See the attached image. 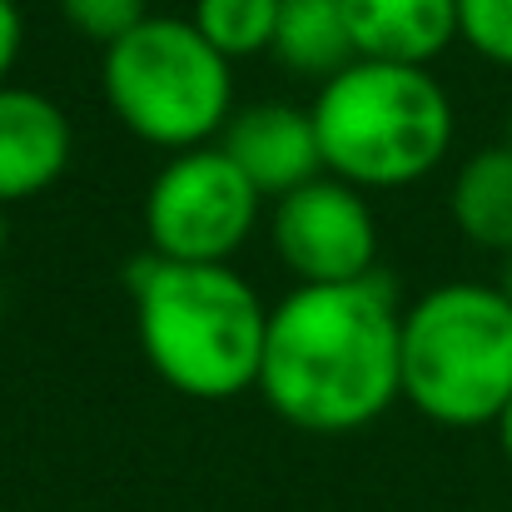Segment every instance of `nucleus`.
Here are the masks:
<instances>
[{
    "label": "nucleus",
    "instance_id": "obj_9",
    "mask_svg": "<svg viewBox=\"0 0 512 512\" xmlns=\"http://www.w3.org/2000/svg\"><path fill=\"white\" fill-rule=\"evenodd\" d=\"M70 155V115L30 85H0V209L55 189L70 170Z\"/></svg>",
    "mask_w": 512,
    "mask_h": 512
},
{
    "label": "nucleus",
    "instance_id": "obj_5",
    "mask_svg": "<svg viewBox=\"0 0 512 512\" xmlns=\"http://www.w3.org/2000/svg\"><path fill=\"white\" fill-rule=\"evenodd\" d=\"M100 90L110 115L165 155L219 145L234 120V65L189 25V15H145L130 35L105 45Z\"/></svg>",
    "mask_w": 512,
    "mask_h": 512
},
{
    "label": "nucleus",
    "instance_id": "obj_7",
    "mask_svg": "<svg viewBox=\"0 0 512 512\" xmlns=\"http://www.w3.org/2000/svg\"><path fill=\"white\" fill-rule=\"evenodd\" d=\"M274 259L299 284H353L378 274V219L363 189L319 174L269 204Z\"/></svg>",
    "mask_w": 512,
    "mask_h": 512
},
{
    "label": "nucleus",
    "instance_id": "obj_11",
    "mask_svg": "<svg viewBox=\"0 0 512 512\" xmlns=\"http://www.w3.org/2000/svg\"><path fill=\"white\" fill-rule=\"evenodd\" d=\"M448 209L453 224L468 244L488 249V254H512V140L508 145H488L478 155H468L453 189H448Z\"/></svg>",
    "mask_w": 512,
    "mask_h": 512
},
{
    "label": "nucleus",
    "instance_id": "obj_6",
    "mask_svg": "<svg viewBox=\"0 0 512 512\" xmlns=\"http://www.w3.org/2000/svg\"><path fill=\"white\" fill-rule=\"evenodd\" d=\"M264 219V194L219 145L170 155L145 194V244L170 264H229Z\"/></svg>",
    "mask_w": 512,
    "mask_h": 512
},
{
    "label": "nucleus",
    "instance_id": "obj_15",
    "mask_svg": "<svg viewBox=\"0 0 512 512\" xmlns=\"http://www.w3.org/2000/svg\"><path fill=\"white\" fill-rule=\"evenodd\" d=\"M65 25L85 40H95L100 50L115 45L120 35H130L145 15H150V0H55Z\"/></svg>",
    "mask_w": 512,
    "mask_h": 512
},
{
    "label": "nucleus",
    "instance_id": "obj_17",
    "mask_svg": "<svg viewBox=\"0 0 512 512\" xmlns=\"http://www.w3.org/2000/svg\"><path fill=\"white\" fill-rule=\"evenodd\" d=\"M493 428H498V448H503V458L512 463V403L503 408V418H498Z\"/></svg>",
    "mask_w": 512,
    "mask_h": 512
},
{
    "label": "nucleus",
    "instance_id": "obj_16",
    "mask_svg": "<svg viewBox=\"0 0 512 512\" xmlns=\"http://www.w3.org/2000/svg\"><path fill=\"white\" fill-rule=\"evenodd\" d=\"M20 55H25V10L20 0H0V85H10Z\"/></svg>",
    "mask_w": 512,
    "mask_h": 512
},
{
    "label": "nucleus",
    "instance_id": "obj_8",
    "mask_svg": "<svg viewBox=\"0 0 512 512\" xmlns=\"http://www.w3.org/2000/svg\"><path fill=\"white\" fill-rule=\"evenodd\" d=\"M219 150L264 194V204H274L324 174L314 115L304 105H284V100H259V105L234 110V120L219 135Z\"/></svg>",
    "mask_w": 512,
    "mask_h": 512
},
{
    "label": "nucleus",
    "instance_id": "obj_13",
    "mask_svg": "<svg viewBox=\"0 0 512 512\" xmlns=\"http://www.w3.org/2000/svg\"><path fill=\"white\" fill-rule=\"evenodd\" d=\"M279 10H284V0H194L189 25L234 65V60L269 55L274 30H279Z\"/></svg>",
    "mask_w": 512,
    "mask_h": 512
},
{
    "label": "nucleus",
    "instance_id": "obj_10",
    "mask_svg": "<svg viewBox=\"0 0 512 512\" xmlns=\"http://www.w3.org/2000/svg\"><path fill=\"white\" fill-rule=\"evenodd\" d=\"M358 60L433 65L458 40V0H339Z\"/></svg>",
    "mask_w": 512,
    "mask_h": 512
},
{
    "label": "nucleus",
    "instance_id": "obj_4",
    "mask_svg": "<svg viewBox=\"0 0 512 512\" xmlns=\"http://www.w3.org/2000/svg\"><path fill=\"white\" fill-rule=\"evenodd\" d=\"M403 403L438 428H488L512 403V299L453 279L403 309Z\"/></svg>",
    "mask_w": 512,
    "mask_h": 512
},
{
    "label": "nucleus",
    "instance_id": "obj_12",
    "mask_svg": "<svg viewBox=\"0 0 512 512\" xmlns=\"http://www.w3.org/2000/svg\"><path fill=\"white\" fill-rule=\"evenodd\" d=\"M269 55H274L289 75L314 80V85L334 80L339 70H348V65L358 60L353 35H348V25H343L339 0H284Z\"/></svg>",
    "mask_w": 512,
    "mask_h": 512
},
{
    "label": "nucleus",
    "instance_id": "obj_2",
    "mask_svg": "<svg viewBox=\"0 0 512 512\" xmlns=\"http://www.w3.org/2000/svg\"><path fill=\"white\" fill-rule=\"evenodd\" d=\"M140 353L174 393L229 403L259 388L269 304L234 264H170L145 254L130 269Z\"/></svg>",
    "mask_w": 512,
    "mask_h": 512
},
{
    "label": "nucleus",
    "instance_id": "obj_1",
    "mask_svg": "<svg viewBox=\"0 0 512 512\" xmlns=\"http://www.w3.org/2000/svg\"><path fill=\"white\" fill-rule=\"evenodd\" d=\"M264 403L304 433H358L403 398V304L383 274L294 284L269 309Z\"/></svg>",
    "mask_w": 512,
    "mask_h": 512
},
{
    "label": "nucleus",
    "instance_id": "obj_14",
    "mask_svg": "<svg viewBox=\"0 0 512 512\" xmlns=\"http://www.w3.org/2000/svg\"><path fill=\"white\" fill-rule=\"evenodd\" d=\"M458 40L488 65L512 70V0H458Z\"/></svg>",
    "mask_w": 512,
    "mask_h": 512
},
{
    "label": "nucleus",
    "instance_id": "obj_3",
    "mask_svg": "<svg viewBox=\"0 0 512 512\" xmlns=\"http://www.w3.org/2000/svg\"><path fill=\"white\" fill-rule=\"evenodd\" d=\"M309 115L319 130L324 174H339L363 194L428 179L458 135V115L438 75L428 65L393 60H353L319 85Z\"/></svg>",
    "mask_w": 512,
    "mask_h": 512
},
{
    "label": "nucleus",
    "instance_id": "obj_19",
    "mask_svg": "<svg viewBox=\"0 0 512 512\" xmlns=\"http://www.w3.org/2000/svg\"><path fill=\"white\" fill-rule=\"evenodd\" d=\"M503 294L512 299V254H508V274H503Z\"/></svg>",
    "mask_w": 512,
    "mask_h": 512
},
{
    "label": "nucleus",
    "instance_id": "obj_18",
    "mask_svg": "<svg viewBox=\"0 0 512 512\" xmlns=\"http://www.w3.org/2000/svg\"><path fill=\"white\" fill-rule=\"evenodd\" d=\"M5 244H10V219H5V209H0V259H5Z\"/></svg>",
    "mask_w": 512,
    "mask_h": 512
}]
</instances>
